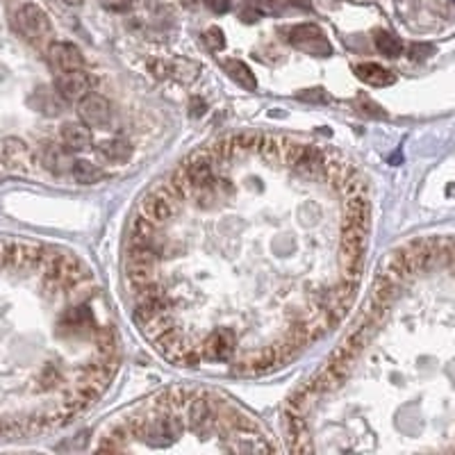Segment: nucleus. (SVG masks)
Here are the masks:
<instances>
[{
    "label": "nucleus",
    "instance_id": "obj_18",
    "mask_svg": "<svg viewBox=\"0 0 455 455\" xmlns=\"http://www.w3.org/2000/svg\"><path fill=\"white\" fill-rule=\"evenodd\" d=\"M96 339V353L105 355V357H114L116 355V332L112 330L109 326H103L94 332Z\"/></svg>",
    "mask_w": 455,
    "mask_h": 455
},
{
    "label": "nucleus",
    "instance_id": "obj_6",
    "mask_svg": "<svg viewBox=\"0 0 455 455\" xmlns=\"http://www.w3.org/2000/svg\"><path fill=\"white\" fill-rule=\"evenodd\" d=\"M237 346V337L230 328H223V330H214L210 337L205 339L203 344V355L205 360H212V362H226L230 360L233 350Z\"/></svg>",
    "mask_w": 455,
    "mask_h": 455
},
{
    "label": "nucleus",
    "instance_id": "obj_11",
    "mask_svg": "<svg viewBox=\"0 0 455 455\" xmlns=\"http://www.w3.org/2000/svg\"><path fill=\"white\" fill-rule=\"evenodd\" d=\"M282 360H280V350L278 346H266L262 350H257V353L248 355V360L244 362V371H248V374H268L271 369L278 367Z\"/></svg>",
    "mask_w": 455,
    "mask_h": 455
},
{
    "label": "nucleus",
    "instance_id": "obj_2",
    "mask_svg": "<svg viewBox=\"0 0 455 455\" xmlns=\"http://www.w3.org/2000/svg\"><path fill=\"white\" fill-rule=\"evenodd\" d=\"M14 28L19 30L21 36H25V39L32 43L48 41L50 34H53V25H50L48 14L32 3L23 5L17 12V17H14Z\"/></svg>",
    "mask_w": 455,
    "mask_h": 455
},
{
    "label": "nucleus",
    "instance_id": "obj_23",
    "mask_svg": "<svg viewBox=\"0 0 455 455\" xmlns=\"http://www.w3.org/2000/svg\"><path fill=\"white\" fill-rule=\"evenodd\" d=\"M430 53H432V46H428V43H414V46L410 48V57L412 59H423Z\"/></svg>",
    "mask_w": 455,
    "mask_h": 455
},
{
    "label": "nucleus",
    "instance_id": "obj_5",
    "mask_svg": "<svg viewBox=\"0 0 455 455\" xmlns=\"http://www.w3.org/2000/svg\"><path fill=\"white\" fill-rule=\"evenodd\" d=\"M78 116L89 128H105L112 118V105L105 96L100 94H87L78 103Z\"/></svg>",
    "mask_w": 455,
    "mask_h": 455
},
{
    "label": "nucleus",
    "instance_id": "obj_8",
    "mask_svg": "<svg viewBox=\"0 0 455 455\" xmlns=\"http://www.w3.org/2000/svg\"><path fill=\"white\" fill-rule=\"evenodd\" d=\"M0 160H3V167L7 171H12V173H25L30 164H32L28 146L21 139H5Z\"/></svg>",
    "mask_w": 455,
    "mask_h": 455
},
{
    "label": "nucleus",
    "instance_id": "obj_17",
    "mask_svg": "<svg viewBox=\"0 0 455 455\" xmlns=\"http://www.w3.org/2000/svg\"><path fill=\"white\" fill-rule=\"evenodd\" d=\"M73 178L80 182V184H96L98 180H103V171L96 167V164H92V162H87V160H78V162H73Z\"/></svg>",
    "mask_w": 455,
    "mask_h": 455
},
{
    "label": "nucleus",
    "instance_id": "obj_14",
    "mask_svg": "<svg viewBox=\"0 0 455 455\" xmlns=\"http://www.w3.org/2000/svg\"><path fill=\"white\" fill-rule=\"evenodd\" d=\"M216 416V410L212 405V401H207L205 396H198L189 401V408H187V419H189V426L191 428H203L207 423H212Z\"/></svg>",
    "mask_w": 455,
    "mask_h": 455
},
{
    "label": "nucleus",
    "instance_id": "obj_16",
    "mask_svg": "<svg viewBox=\"0 0 455 455\" xmlns=\"http://www.w3.org/2000/svg\"><path fill=\"white\" fill-rule=\"evenodd\" d=\"M226 71H228V76L233 78L242 89H248V92H255V89H257L255 73H253L244 62H240V59H228Z\"/></svg>",
    "mask_w": 455,
    "mask_h": 455
},
{
    "label": "nucleus",
    "instance_id": "obj_3",
    "mask_svg": "<svg viewBox=\"0 0 455 455\" xmlns=\"http://www.w3.org/2000/svg\"><path fill=\"white\" fill-rule=\"evenodd\" d=\"M287 39L292 46L305 50V53H315V55H324V57L332 53L330 43L326 41L324 32L315 23H303V25L289 28Z\"/></svg>",
    "mask_w": 455,
    "mask_h": 455
},
{
    "label": "nucleus",
    "instance_id": "obj_9",
    "mask_svg": "<svg viewBox=\"0 0 455 455\" xmlns=\"http://www.w3.org/2000/svg\"><path fill=\"white\" fill-rule=\"evenodd\" d=\"M59 326H62L64 332H96V321L94 315L87 305H78V308L66 310L62 319H59Z\"/></svg>",
    "mask_w": 455,
    "mask_h": 455
},
{
    "label": "nucleus",
    "instance_id": "obj_10",
    "mask_svg": "<svg viewBox=\"0 0 455 455\" xmlns=\"http://www.w3.org/2000/svg\"><path fill=\"white\" fill-rule=\"evenodd\" d=\"M71 153H73V151H69L66 146L48 144V146L41 151V164H43V169H48L50 173H66V171H71V169H73Z\"/></svg>",
    "mask_w": 455,
    "mask_h": 455
},
{
    "label": "nucleus",
    "instance_id": "obj_4",
    "mask_svg": "<svg viewBox=\"0 0 455 455\" xmlns=\"http://www.w3.org/2000/svg\"><path fill=\"white\" fill-rule=\"evenodd\" d=\"M55 92L69 103H80L87 94H92V78L82 69L57 73Z\"/></svg>",
    "mask_w": 455,
    "mask_h": 455
},
{
    "label": "nucleus",
    "instance_id": "obj_13",
    "mask_svg": "<svg viewBox=\"0 0 455 455\" xmlns=\"http://www.w3.org/2000/svg\"><path fill=\"white\" fill-rule=\"evenodd\" d=\"M355 76L369 87H387V85H394V80H396V76H394L392 71H387L385 66L374 64V62L357 64Z\"/></svg>",
    "mask_w": 455,
    "mask_h": 455
},
{
    "label": "nucleus",
    "instance_id": "obj_27",
    "mask_svg": "<svg viewBox=\"0 0 455 455\" xmlns=\"http://www.w3.org/2000/svg\"><path fill=\"white\" fill-rule=\"evenodd\" d=\"M451 3H453V5H455V0H451Z\"/></svg>",
    "mask_w": 455,
    "mask_h": 455
},
{
    "label": "nucleus",
    "instance_id": "obj_12",
    "mask_svg": "<svg viewBox=\"0 0 455 455\" xmlns=\"http://www.w3.org/2000/svg\"><path fill=\"white\" fill-rule=\"evenodd\" d=\"M62 144L73 153H82L92 148V130L87 123H66L62 130Z\"/></svg>",
    "mask_w": 455,
    "mask_h": 455
},
{
    "label": "nucleus",
    "instance_id": "obj_20",
    "mask_svg": "<svg viewBox=\"0 0 455 455\" xmlns=\"http://www.w3.org/2000/svg\"><path fill=\"white\" fill-rule=\"evenodd\" d=\"M59 383H62V378H59V371L55 367H46L41 371V376H39L41 390H55Z\"/></svg>",
    "mask_w": 455,
    "mask_h": 455
},
{
    "label": "nucleus",
    "instance_id": "obj_26",
    "mask_svg": "<svg viewBox=\"0 0 455 455\" xmlns=\"http://www.w3.org/2000/svg\"><path fill=\"white\" fill-rule=\"evenodd\" d=\"M62 3H66V5H80L82 0H62Z\"/></svg>",
    "mask_w": 455,
    "mask_h": 455
},
{
    "label": "nucleus",
    "instance_id": "obj_15",
    "mask_svg": "<svg viewBox=\"0 0 455 455\" xmlns=\"http://www.w3.org/2000/svg\"><path fill=\"white\" fill-rule=\"evenodd\" d=\"M98 153L107 162L123 164V162H128L132 158V146L125 139H107L98 146Z\"/></svg>",
    "mask_w": 455,
    "mask_h": 455
},
{
    "label": "nucleus",
    "instance_id": "obj_21",
    "mask_svg": "<svg viewBox=\"0 0 455 455\" xmlns=\"http://www.w3.org/2000/svg\"><path fill=\"white\" fill-rule=\"evenodd\" d=\"M203 39H205L207 48H210V50H221L223 46H226V36H223V32H221L219 28H210L203 34Z\"/></svg>",
    "mask_w": 455,
    "mask_h": 455
},
{
    "label": "nucleus",
    "instance_id": "obj_19",
    "mask_svg": "<svg viewBox=\"0 0 455 455\" xmlns=\"http://www.w3.org/2000/svg\"><path fill=\"white\" fill-rule=\"evenodd\" d=\"M376 48H378V53L385 57H399L403 53V41L396 34L387 32V30H380L376 34Z\"/></svg>",
    "mask_w": 455,
    "mask_h": 455
},
{
    "label": "nucleus",
    "instance_id": "obj_24",
    "mask_svg": "<svg viewBox=\"0 0 455 455\" xmlns=\"http://www.w3.org/2000/svg\"><path fill=\"white\" fill-rule=\"evenodd\" d=\"M205 5L210 7L214 14H226V12H230V0H205Z\"/></svg>",
    "mask_w": 455,
    "mask_h": 455
},
{
    "label": "nucleus",
    "instance_id": "obj_7",
    "mask_svg": "<svg viewBox=\"0 0 455 455\" xmlns=\"http://www.w3.org/2000/svg\"><path fill=\"white\" fill-rule=\"evenodd\" d=\"M48 57H50V64L57 73H64V71H76L85 66V59H82V53L78 46H73L69 41H55L53 46L48 50Z\"/></svg>",
    "mask_w": 455,
    "mask_h": 455
},
{
    "label": "nucleus",
    "instance_id": "obj_25",
    "mask_svg": "<svg viewBox=\"0 0 455 455\" xmlns=\"http://www.w3.org/2000/svg\"><path fill=\"white\" fill-rule=\"evenodd\" d=\"M132 0H103V5L107 7V10H114V12H125L130 7Z\"/></svg>",
    "mask_w": 455,
    "mask_h": 455
},
{
    "label": "nucleus",
    "instance_id": "obj_1",
    "mask_svg": "<svg viewBox=\"0 0 455 455\" xmlns=\"http://www.w3.org/2000/svg\"><path fill=\"white\" fill-rule=\"evenodd\" d=\"M180 200H182V193L178 191L173 182L167 180L141 200V216H146L155 226H162V223H167L169 219H173L178 214V210H180Z\"/></svg>",
    "mask_w": 455,
    "mask_h": 455
},
{
    "label": "nucleus",
    "instance_id": "obj_22",
    "mask_svg": "<svg viewBox=\"0 0 455 455\" xmlns=\"http://www.w3.org/2000/svg\"><path fill=\"white\" fill-rule=\"evenodd\" d=\"M298 100H303V103H328L330 98H328V94L324 92V89H308V92L298 94Z\"/></svg>",
    "mask_w": 455,
    "mask_h": 455
}]
</instances>
